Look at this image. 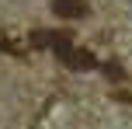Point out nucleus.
I'll return each instance as SVG.
<instances>
[{
  "label": "nucleus",
  "instance_id": "nucleus-3",
  "mask_svg": "<svg viewBox=\"0 0 132 129\" xmlns=\"http://www.w3.org/2000/svg\"><path fill=\"white\" fill-rule=\"evenodd\" d=\"M63 59L70 63V66H77V70L94 66V56H90V52H80V49H70V52H63Z\"/></svg>",
  "mask_w": 132,
  "mask_h": 129
},
{
  "label": "nucleus",
  "instance_id": "nucleus-2",
  "mask_svg": "<svg viewBox=\"0 0 132 129\" xmlns=\"http://www.w3.org/2000/svg\"><path fill=\"white\" fill-rule=\"evenodd\" d=\"M52 14H59V18H87L90 14V4L87 0H52Z\"/></svg>",
  "mask_w": 132,
  "mask_h": 129
},
{
  "label": "nucleus",
  "instance_id": "nucleus-1",
  "mask_svg": "<svg viewBox=\"0 0 132 129\" xmlns=\"http://www.w3.org/2000/svg\"><path fill=\"white\" fill-rule=\"evenodd\" d=\"M35 45H45V49H56V52H70L73 49V35L70 32H35Z\"/></svg>",
  "mask_w": 132,
  "mask_h": 129
}]
</instances>
